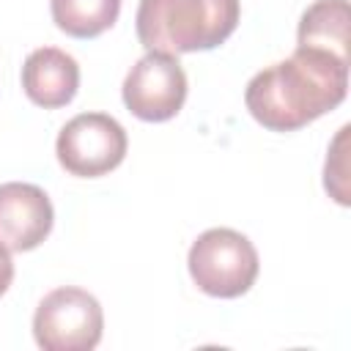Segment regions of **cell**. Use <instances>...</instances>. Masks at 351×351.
I'll use <instances>...</instances> for the list:
<instances>
[{"label":"cell","mask_w":351,"mask_h":351,"mask_svg":"<svg viewBox=\"0 0 351 351\" xmlns=\"http://www.w3.org/2000/svg\"><path fill=\"white\" fill-rule=\"evenodd\" d=\"M348 90V60L296 47L291 58L258 71L244 90L250 115L269 132H296L335 110Z\"/></svg>","instance_id":"1"},{"label":"cell","mask_w":351,"mask_h":351,"mask_svg":"<svg viewBox=\"0 0 351 351\" xmlns=\"http://www.w3.org/2000/svg\"><path fill=\"white\" fill-rule=\"evenodd\" d=\"M241 16L239 0H140L137 38L151 52H206L228 41Z\"/></svg>","instance_id":"2"},{"label":"cell","mask_w":351,"mask_h":351,"mask_svg":"<svg viewBox=\"0 0 351 351\" xmlns=\"http://www.w3.org/2000/svg\"><path fill=\"white\" fill-rule=\"evenodd\" d=\"M192 282L217 299H236L247 293L258 277L261 261L252 241L233 228H208L189 247Z\"/></svg>","instance_id":"3"},{"label":"cell","mask_w":351,"mask_h":351,"mask_svg":"<svg viewBox=\"0 0 351 351\" xmlns=\"http://www.w3.org/2000/svg\"><path fill=\"white\" fill-rule=\"evenodd\" d=\"M101 329L99 299L74 285L49 291L33 315V337L44 351H90L99 346Z\"/></svg>","instance_id":"4"},{"label":"cell","mask_w":351,"mask_h":351,"mask_svg":"<svg viewBox=\"0 0 351 351\" xmlns=\"http://www.w3.org/2000/svg\"><path fill=\"white\" fill-rule=\"evenodd\" d=\"M126 129L107 112H80L58 134L55 154L66 173L99 178L115 170L126 156Z\"/></svg>","instance_id":"5"},{"label":"cell","mask_w":351,"mask_h":351,"mask_svg":"<svg viewBox=\"0 0 351 351\" xmlns=\"http://www.w3.org/2000/svg\"><path fill=\"white\" fill-rule=\"evenodd\" d=\"M123 104L140 121H170L186 101V74L178 55L145 52L123 80Z\"/></svg>","instance_id":"6"},{"label":"cell","mask_w":351,"mask_h":351,"mask_svg":"<svg viewBox=\"0 0 351 351\" xmlns=\"http://www.w3.org/2000/svg\"><path fill=\"white\" fill-rule=\"evenodd\" d=\"M55 211L47 192L36 184H0V241L11 252L36 250L52 230Z\"/></svg>","instance_id":"7"},{"label":"cell","mask_w":351,"mask_h":351,"mask_svg":"<svg viewBox=\"0 0 351 351\" xmlns=\"http://www.w3.org/2000/svg\"><path fill=\"white\" fill-rule=\"evenodd\" d=\"M22 88L25 96L44 110L66 107L80 88V66L58 47L33 49L22 63Z\"/></svg>","instance_id":"8"},{"label":"cell","mask_w":351,"mask_h":351,"mask_svg":"<svg viewBox=\"0 0 351 351\" xmlns=\"http://www.w3.org/2000/svg\"><path fill=\"white\" fill-rule=\"evenodd\" d=\"M299 47H313L348 60V0H315L299 19Z\"/></svg>","instance_id":"9"},{"label":"cell","mask_w":351,"mask_h":351,"mask_svg":"<svg viewBox=\"0 0 351 351\" xmlns=\"http://www.w3.org/2000/svg\"><path fill=\"white\" fill-rule=\"evenodd\" d=\"M52 22L74 38H96L121 14V0H49Z\"/></svg>","instance_id":"10"},{"label":"cell","mask_w":351,"mask_h":351,"mask_svg":"<svg viewBox=\"0 0 351 351\" xmlns=\"http://www.w3.org/2000/svg\"><path fill=\"white\" fill-rule=\"evenodd\" d=\"M11 280H14V261H11V250L0 241V296L8 291Z\"/></svg>","instance_id":"11"}]
</instances>
